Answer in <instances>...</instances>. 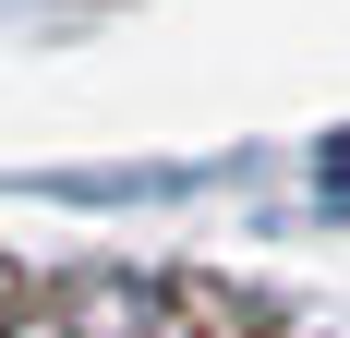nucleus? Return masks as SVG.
Returning a JSON list of instances; mask_svg holds the SVG:
<instances>
[{
  "label": "nucleus",
  "instance_id": "1",
  "mask_svg": "<svg viewBox=\"0 0 350 338\" xmlns=\"http://www.w3.org/2000/svg\"><path fill=\"white\" fill-rule=\"evenodd\" d=\"M326 194H350V133H338V145H326Z\"/></svg>",
  "mask_w": 350,
  "mask_h": 338
}]
</instances>
